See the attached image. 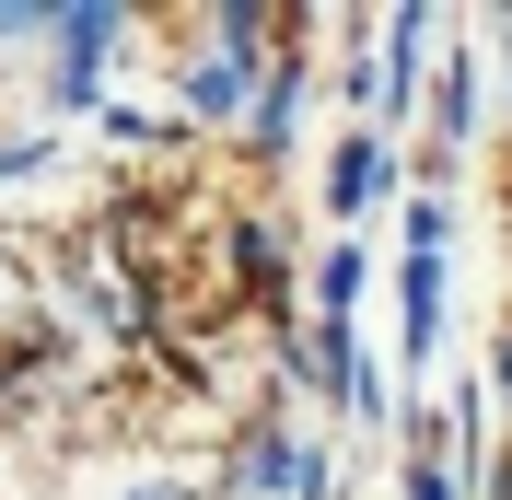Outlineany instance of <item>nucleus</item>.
I'll return each instance as SVG.
<instances>
[{
  "label": "nucleus",
  "mask_w": 512,
  "mask_h": 500,
  "mask_svg": "<svg viewBox=\"0 0 512 500\" xmlns=\"http://www.w3.org/2000/svg\"><path fill=\"white\" fill-rule=\"evenodd\" d=\"M128 500H187V489H175V477H152V489H128Z\"/></svg>",
  "instance_id": "nucleus-11"
},
{
  "label": "nucleus",
  "mask_w": 512,
  "mask_h": 500,
  "mask_svg": "<svg viewBox=\"0 0 512 500\" xmlns=\"http://www.w3.org/2000/svg\"><path fill=\"white\" fill-rule=\"evenodd\" d=\"M408 361H431L443 349V245H408Z\"/></svg>",
  "instance_id": "nucleus-7"
},
{
  "label": "nucleus",
  "mask_w": 512,
  "mask_h": 500,
  "mask_svg": "<svg viewBox=\"0 0 512 500\" xmlns=\"http://www.w3.org/2000/svg\"><path fill=\"white\" fill-rule=\"evenodd\" d=\"M245 82H256V59L245 47H210V59H187V117H245Z\"/></svg>",
  "instance_id": "nucleus-6"
},
{
  "label": "nucleus",
  "mask_w": 512,
  "mask_h": 500,
  "mask_svg": "<svg viewBox=\"0 0 512 500\" xmlns=\"http://www.w3.org/2000/svg\"><path fill=\"white\" fill-rule=\"evenodd\" d=\"M47 94L59 105H94L105 94V47H117V12H47Z\"/></svg>",
  "instance_id": "nucleus-1"
},
{
  "label": "nucleus",
  "mask_w": 512,
  "mask_h": 500,
  "mask_svg": "<svg viewBox=\"0 0 512 500\" xmlns=\"http://www.w3.org/2000/svg\"><path fill=\"white\" fill-rule=\"evenodd\" d=\"M303 82H315L303 59H268V94H256V117H245L256 163H280V152H291V117H303Z\"/></svg>",
  "instance_id": "nucleus-5"
},
{
  "label": "nucleus",
  "mask_w": 512,
  "mask_h": 500,
  "mask_svg": "<svg viewBox=\"0 0 512 500\" xmlns=\"http://www.w3.org/2000/svg\"><path fill=\"white\" fill-rule=\"evenodd\" d=\"M408 500H466V489H454V477L431 466V454H419V466H408Z\"/></svg>",
  "instance_id": "nucleus-9"
},
{
  "label": "nucleus",
  "mask_w": 512,
  "mask_h": 500,
  "mask_svg": "<svg viewBox=\"0 0 512 500\" xmlns=\"http://www.w3.org/2000/svg\"><path fill=\"white\" fill-rule=\"evenodd\" d=\"M303 373H315L338 407H361V419L384 407V384L361 373V338H350V314H315V338H303Z\"/></svg>",
  "instance_id": "nucleus-3"
},
{
  "label": "nucleus",
  "mask_w": 512,
  "mask_h": 500,
  "mask_svg": "<svg viewBox=\"0 0 512 500\" xmlns=\"http://www.w3.org/2000/svg\"><path fill=\"white\" fill-rule=\"evenodd\" d=\"M501 396H512V349H501Z\"/></svg>",
  "instance_id": "nucleus-12"
},
{
  "label": "nucleus",
  "mask_w": 512,
  "mask_h": 500,
  "mask_svg": "<svg viewBox=\"0 0 512 500\" xmlns=\"http://www.w3.org/2000/svg\"><path fill=\"white\" fill-rule=\"evenodd\" d=\"M384 175H396V163H384V128H350V140L326 152V210H338V221H350V210H373V198H384Z\"/></svg>",
  "instance_id": "nucleus-4"
},
{
  "label": "nucleus",
  "mask_w": 512,
  "mask_h": 500,
  "mask_svg": "<svg viewBox=\"0 0 512 500\" xmlns=\"http://www.w3.org/2000/svg\"><path fill=\"white\" fill-rule=\"evenodd\" d=\"M233 489H268V500H326V454H303L291 431H256L233 454Z\"/></svg>",
  "instance_id": "nucleus-2"
},
{
  "label": "nucleus",
  "mask_w": 512,
  "mask_h": 500,
  "mask_svg": "<svg viewBox=\"0 0 512 500\" xmlns=\"http://www.w3.org/2000/svg\"><path fill=\"white\" fill-rule=\"evenodd\" d=\"M350 291H361V245H326V268H315V303H326V314H350Z\"/></svg>",
  "instance_id": "nucleus-8"
},
{
  "label": "nucleus",
  "mask_w": 512,
  "mask_h": 500,
  "mask_svg": "<svg viewBox=\"0 0 512 500\" xmlns=\"http://www.w3.org/2000/svg\"><path fill=\"white\" fill-rule=\"evenodd\" d=\"M478 500H512V454H501V466H489V489H478Z\"/></svg>",
  "instance_id": "nucleus-10"
}]
</instances>
